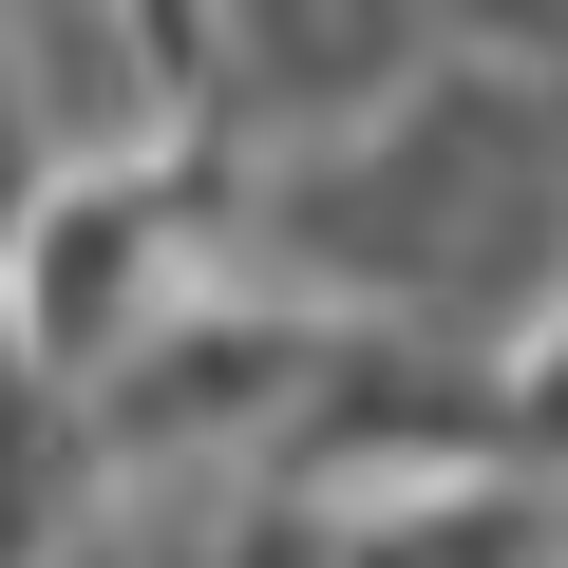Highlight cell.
<instances>
[{
    "mask_svg": "<svg viewBox=\"0 0 568 568\" xmlns=\"http://www.w3.org/2000/svg\"><path fill=\"white\" fill-rule=\"evenodd\" d=\"M530 436H549V455H568V342H549V361H530Z\"/></svg>",
    "mask_w": 568,
    "mask_h": 568,
    "instance_id": "cell-1",
    "label": "cell"
}]
</instances>
